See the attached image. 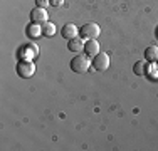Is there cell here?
Segmentation results:
<instances>
[{"instance_id": "1", "label": "cell", "mask_w": 158, "mask_h": 151, "mask_svg": "<svg viewBox=\"0 0 158 151\" xmlns=\"http://www.w3.org/2000/svg\"><path fill=\"white\" fill-rule=\"evenodd\" d=\"M91 67V60H89V55L88 54H77L76 57L71 60V69L74 72H86V71Z\"/></svg>"}, {"instance_id": "2", "label": "cell", "mask_w": 158, "mask_h": 151, "mask_svg": "<svg viewBox=\"0 0 158 151\" xmlns=\"http://www.w3.org/2000/svg\"><path fill=\"white\" fill-rule=\"evenodd\" d=\"M99 34H101V29H99V25H98V24H94V22L82 25L81 30H79V35H81L82 39H86V40L98 39V37H99Z\"/></svg>"}, {"instance_id": "3", "label": "cell", "mask_w": 158, "mask_h": 151, "mask_svg": "<svg viewBox=\"0 0 158 151\" xmlns=\"http://www.w3.org/2000/svg\"><path fill=\"white\" fill-rule=\"evenodd\" d=\"M34 72H35V67H34V64L31 62V60L24 59V60H20V62H19L17 74L20 76V77L29 79V77H32V76H34Z\"/></svg>"}, {"instance_id": "4", "label": "cell", "mask_w": 158, "mask_h": 151, "mask_svg": "<svg viewBox=\"0 0 158 151\" xmlns=\"http://www.w3.org/2000/svg\"><path fill=\"white\" fill-rule=\"evenodd\" d=\"M93 67L96 71H106L110 67V55L108 54H96L93 59Z\"/></svg>"}, {"instance_id": "5", "label": "cell", "mask_w": 158, "mask_h": 151, "mask_svg": "<svg viewBox=\"0 0 158 151\" xmlns=\"http://www.w3.org/2000/svg\"><path fill=\"white\" fill-rule=\"evenodd\" d=\"M31 18H32L34 24H44V22H47V12H46V9L35 7V9L31 12Z\"/></svg>"}, {"instance_id": "6", "label": "cell", "mask_w": 158, "mask_h": 151, "mask_svg": "<svg viewBox=\"0 0 158 151\" xmlns=\"http://www.w3.org/2000/svg\"><path fill=\"white\" fill-rule=\"evenodd\" d=\"M37 54H39V47H37L34 42H29V44H25L24 47H22V57L27 59V60H31L32 57H35Z\"/></svg>"}, {"instance_id": "7", "label": "cell", "mask_w": 158, "mask_h": 151, "mask_svg": "<svg viewBox=\"0 0 158 151\" xmlns=\"http://www.w3.org/2000/svg\"><path fill=\"white\" fill-rule=\"evenodd\" d=\"M84 51L89 57H94L96 54H99V44H98V40L96 39L88 40V42L84 44Z\"/></svg>"}, {"instance_id": "8", "label": "cell", "mask_w": 158, "mask_h": 151, "mask_svg": "<svg viewBox=\"0 0 158 151\" xmlns=\"http://www.w3.org/2000/svg\"><path fill=\"white\" fill-rule=\"evenodd\" d=\"M62 37H64V39H67V40L76 39V37H77V27L74 24L64 25V27H62Z\"/></svg>"}, {"instance_id": "9", "label": "cell", "mask_w": 158, "mask_h": 151, "mask_svg": "<svg viewBox=\"0 0 158 151\" xmlns=\"http://www.w3.org/2000/svg\"><path fill=\"white\" fill-rule=\"evenodd\" d=\"M145 59L148 62H158V47L156 45H150L145 49Z\"/></svg>"}, {"instance_id": "10", "label": "cell", "mask_w": 158, "mask_h": 151, "mask_svg": "<svg viewBox=\"0 0 158 151\" xmlns=\"http://www.w3.org/2000/svg\"><path fill=\"white\" fill-rule=\"evenodd\" d=\"M67 49H69L71 52H76V54H79V52L84 49V44H82V40H79L77 37H76V39H71V40H69Z\"/></svg>"}, {"instance_id": "11", "label": "cell", "mask_w": 158, "mask_h": 151, "mask_svg": "<svg viewBox=\"0 0 158 151\" xmlns=\"http://www.w3.org/2000/svg\"><path fill=\"white\" fill-rule=\"evenodd\" d=\"M146 71H148V64H146L145 60H138V62H135L133 72L136 74V76H145Z\"/></svg>"}, {"instance_id": "12", "label": "cell", "mask_w": 158, "mask_h": 151, "mask_svg": "<svg viewBox=\"0 0 158 151\" xmlns=\"http://www.w3.org/2000/svg\"><path fill=\"white\" fill-rule=\"evenodd\" d=\"M42 34H44V35H47V37L54 35V34H56V25L51 24V22H44V25H42Z\"/></svg>"}, {"instance_id": "13", "label": "cell", "mask_w": 158, "mask_h": 151, "mask_svg": "<svg viewBox=\"0 0 158 151\" xmlns=\"http://www.w3.org/2000/svg\"><path fill=\"white\" fill-rule=\"evenodd\" d=\"M27 34H29V37H31V39H35L37 35H40V34H42V27H39V24H34V25H31V27L27 29Z\"/></svg>"}, {"instance_id": "14", "label": "cell", "mask_w": 158, "mask_h": 151, "mask_svg": "<svg viewBox=\"0 0 158 151\" xmlns=\"http://www.w3.org/2000/svg\"><path fill=\"white\" fill-rule=\"evenodd\" d=\"M47 5H51V0H35V7L47 9Z\"/></svg>"}, {"instance_id": "15", "label": "cell", "mask_w": 158, "mask_h": 151, "mask_svg": "<svg viewBox=\"0 0 158 151\" xmlns=\"http://www.w3.org/2000/svg\"><path fill=\"white\" fill-rule=\"evenodd\" d=\"M64 3V0H51V5L52 7H61Z\"/></svg>"}]
</instances>
